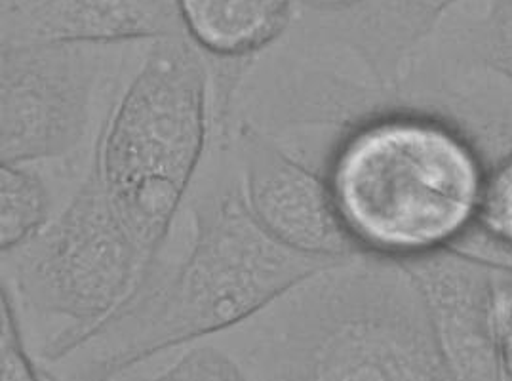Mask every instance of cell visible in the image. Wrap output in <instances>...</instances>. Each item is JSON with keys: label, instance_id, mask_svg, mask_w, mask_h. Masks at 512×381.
<instances>
[{"label": "cell", "instance_id": "obj_2", "mask_svg": "<svg viewBox=\"0 0 512 381\" xmlns=\"http://www.w3.org/2000/svg\"><path fill=\"white\" fill-rule=\"evenodd\" d=\"M484 174L459 124L394 101L343 128L324 176L360 252L410 260L471 235Z\"/></svg>", "mask_w": 512, "mask_h": 381}, {"label": "cell", "instance_id": "obj_14", "mask_svg": "<svg viewBox=\"0 0 512 381\" xmlns=\"http://www.w3.org/2000/svg\"><path fill=\"white\" fill-rule=\"evenodd\" d=\"M52 197L44 180L25 164L0 166V250L31 241L50 223Z\"/></svg>", "mask_w": 512, "mask_h": 381}, {"label": "cell", "instance_id": "obj_8", "mask_svg": "<svg viewBox=\"0 0 512 381\" xmlns=\"http://www.w3.org/2000/svg\"><path fill=\"white\" fill-rule=\"evenodd\" d=\"M400 261L425 298L453 380H501L492 263L457 246Z\"/></svg>", "mask_w": 512, "mask_h": 381}, {"label": "cell", "instance_id": "obj_3", "mask_svg": "<svg viewBox=\"0 0 512 381\" xmlns=\"http://www.w3.org/2000/svg\"><path fill=\"white\" fill-rule=\"evenodd\" d=\"M195 235L178 267L143 284L94 343L88 374L111 378L181 343L240 326L316 271L335 263L292 250L257 223L242 183L193 204ZM82 345V347H84Z\"/></svg>", "mask_w": 512, "mask_h": 381}, {"label": "cell", "instance_id": "obj_17", "mask_svg": "<svg viewBox=\"0 0 512 381\" xmlns=\"http://www.w3.org/2000/svg\"><path fill=\"white\" fill-rule=\"evenodd\" d=\"M493 265V330L501 380H512V263Z\"/></svg>", "mask_w": 512, "mask_h": 381}, {"label": "cell", "instance_id": "obj_9", "mask_svg": "<svg viewBox=\"0 0 512 381\" xmlns=\"http://www.w3.org/2000/svg\"><path fill=\"white\" fill-rule=\"evenodd\" d=\"M463 0H353L326 14L330 39L381 86H396L438 23Z\"/></svg>", "mask_w": 512, "mask_h": 381}, {"label": "cell", "instance_id": "obj_18", "mask_svg": "<svg viewBox=\"0 0 512 381\" xmlns=\"http://www.w3.org/2000/svg\"><path fill=\"white\" fill-rule=\"evenodd\" d=\"M353 0H297V10H307V12H328V10H337Z\"/></svg>", "mask_w": 512, "mask_h": 381}, {"label": "cell", "instance_id": "obj_15", "mask_svg": "<svg viewBox=\"0 0 512 381\" xmlns=\"http://www.w3.org/2000/svg\"><path fill=\"white\" fill-rule=\"evenodd\" d=\"M52 378L54 376H46V372L37 368L29 357L12 300V290L10 286L6 288L4 282L0 294V380L35 381Z\"/></svg>", "mask_w": 512, "mask_h": 381}, {"label": "cell", "instance_id": "obj_6", "mask_svg": "<svg viewBox=\"0 0 512 381\" xmlns=\"http://www.w3.org/2000/svg\"><path fill=\"white\" fill-rule=\"evenodd\" d=\"M99 42H29L0 54L2 164L52 161L79 147L98 86Z\"/></svg>", "mask_w": 512, "mask_h": 381}, {"label": "cell", "instance_id": "obj_11", "mask_svg": "<svg viewBox=\"0 0 512 381\" xmlns=\"http://www.w3.org/2000/svg\"><path fill=\"white\" fill-rule=\"evenodd\" d=\"M421 48L440 60L490 71L512 88V0H463Z\"/></svg>", "mask_w": 512, "mask_h": 381}, {"label": "cell", "instance_id": "obj_16", "mask_svg": "<svg viewBox=\"0 0 512 381\" xmlns=\"http://www.w3.org/2000/svg\"><path fill=\"white\" fill-rule=\"evenodd\" d=\"M246 370L214 345H195L178 362L168 366L157 380H246Z\"/></svg>", "mask_w": 512, "mask_h": 381}, {"label": "cell", "instance_id": "obj_5", "mask_svg": "<svg viewBox=\"0 0 512 381\" xmlns=\"http://www.w3.org/2000/svg\"><path fill=\"white\" fill-rule=\"evenodd\" d=\"M2 258L27 307L73 321L46 343L44 355L54 362L119 315L157 269L120 216L94 155L60 216Z\"/></svg>", "mask_w": 512, "mask_h": 381}, {"label": "cell", "instance_id": "obj_10", "mask_svg": "<svg viewBox=\"0 0 512 381\" xmlns=\"http://www.w3.org/2000/svg\"><path fill=\"white\" fill-rule=\"evenodd\" d=\"M179 8L206 60L257 63L294 25L297 0H179Z\"/></svg>", "mask_w": 512, "mask_h": 381}, {"label": "cell", "instance_id": "obj_12", "mask_svg": "<svg viewBox=\"0 0 512 381\" xmlns=\"http://www.w3.org/2000/svg\"><path fill=\"white\" fill-rule=\"evenodd\" d=\"M80 41H157L185 35L179 0H73Z\"/></svg>", "mask_w": 512, "mask_h": 381}, {"label": "cell", "instance_id": "obj_13", "mask_svg": "<svg viewBox=\"0 0 512 381\" xmlns=\"http://www.w3.org/2000/svg\"><path fill=\"white\" fill-rule=\"evenodd\" d=\"M457 248L512 263V149L486 164L473 231Z\"/></svg>", "mask_w": 512, "mask_h": 381}, {"label": "cell", "instance_id": "obj_1", "mask_svg": "<svg viewBox=\"0 0 512 381\" xmlns=\"http://www.w3.org/2000/svg\"><path fill=\"white\" fill-rule=\"evenodd\" d=\"M250 368L269 380H453L425 298L400 260L358 252L256 315Z\"/></svg>", "mask_w": 512, "mask_h": 381}, {"label": "cell", "instance_id": "obj_4", "mask_svg": "<svg viewBox=\"0 0 512 381\" xmlns=\"http://www.w3.org/2000/svg\"><path fill=\"white\" fill-rule=\"evenodd\" d=\"M210 67L187 35L151 41L99 128L94 157L141 250H158L212 132Z\"/></svg>", "mask_w": 512, "mask_h": 381}, {"label": "cell", "instance_id": "obj_7", "mask_svg": "<svg viewBox=\"0 0 512 381\" xmlns=\"http://www.w3.org/2000/svg\"><path fill=\"white\" fill-rule=\"evenodd\" d=\"M235 138L244 197L273 239L318 258L343 260L360 252L339 218L326 176L297 161L252 122H238Z\"/></svg>", "mask_w": 512, "mask_h": 381}]
</instances>
